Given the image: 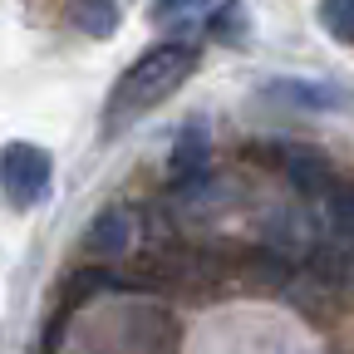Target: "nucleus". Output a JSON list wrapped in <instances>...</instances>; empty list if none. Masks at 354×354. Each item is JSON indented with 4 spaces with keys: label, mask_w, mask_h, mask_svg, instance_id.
<instances>
[{
    "label": "nucleus",
    "mask_w": 354,
    "mask_h": 354,
    "mask_svg": "<svg viewBox=\"0 0 354 354\" xmlns=\"http://www.w3.org/2000/svg\"><path fill=\"white\" fill-rule=\"evenodd\" d=\"M84 246H88V256H123L133 246V212L128 207H104L88 221Z\"/></svg>",
    "instance_id": "nucleus-4"
},
{
    "label": "nucleus",
    "mask_w": 354,
    "mask_h": 354,
    "mask_svg": "<svg viewBox=\"0 0 354 354\" xmlns=\"http://www.w3.org/2000/svg\"><path fill=\"white\" fill-rule=\"evenodd\" d=\"M246 30H251V20H246V10L236 6V0H227V6L212 15V35L227 39V44H246Z\"/></svg>",
    "instance_id": "nucleus-9"
},
{
    "label": "nucleus",
    "mask_w": 354,
    "mask_h": 354,
    "mask_svg": "<svg viewBox=\"0 0 354 354\" xmlns=\"http://www.w3.org/2000/svg\"><path fill=\"white\" fill-rule=\"evenodd\" d=\"M50 177H55V162L44 148H35V143H6L0 148V192L10 197V207L44 202Z\"/></svg>",
    "instance_id": "nucleus-2"
},
{
    "label": "nucleus",
    "mask_w": 354,
    "mask_h": 354,
    "mask_svg": "<svg viewBox=\"0 0 354 354\" xmlns=\"http://www.w3.org/2000/svg\"><path fill=\"white\" fill-rule=\"evenodd\" d=\"M192 69H197V44H187V39H172V44L148 50L138 64L118 79L113 104H109V118L113 123H133L138 113L158 109L162 99H172L177 88L192 79Z\"/></svg>",
    "instance_id": "nucleus-1"
},
{
    "label": "nucleus",
    "mask_w": 354,
    "mask_h": 354,
    "mask_svg": "<svg viewBox=\"0 0 354 354\" xmlns=\"http://www.w3.org/2000/svg\"><path fill=\"white\" fill-rule=\"evenodd\" d=\"M69 15L84 35L94 39H109L118 30V0H69Z\"/></svg>",
    "instance_id": "nucleus-6"
},
{
    "label": "nucleus",
    "mask_w": 354,
    "mask_h": 354,
    "mask_svg": "<svg viewBox=\"0 0 354 354\" xmlns=\"http://www.w3.org/2000/svg\"><path fill=\"white\" fill-rule=\"evenodd\" d=\"M286 177L295 183V192H305V197H325L330 183H335L330 162H325L315 148H290V153H286Z\"/></svg>",
    "instance_id": "nucleus-5"
},
{
    "label": "nucleus",
    "mask_w": 354,
    "mask_h": 354,
    "mask_svg": "<svg viewBox=\"0 0 354 354\" xmlns=\"http://www.w3.org/2000/svg\"><path fill=\"white\" fill-rule=\"evenodd\" d=\"M207 167V128H187L172 148V177H192Z\"/></svg>",
    "instance_id": "nucleus-7"
},
{
    "label": "nucleus",
    "mask_w": 354,
    "mask_h": 354,
    "mask_svg": "<svg viewBox=\"0 0 354 354\" xmlns=\"http://www.w3.org/2000/svg\"><path fill=\"white\" fill-rule=\"evenodd\" d=\"M320 25L335 39L354 44V0H320Z\"/></svg>",
    "instance_id": "nucleus-10"
},
{
    "label": "nucleus",
    "mask_w": 354,
    "mask_h": 354,
    "mask_svg": "<svg viewBox=\"0 0 354 354\" xmlns=\"http://www.w3.org/2000/svg\"><path fill=\"white\" fill-rule=\"evenodd\" d=\"M236 202V183L232 177H221V172H192V177H177V187H172V207L183 212V216H216V212H227Z\"/></svg>",
    "instance_id": "nucleus-3"
},
{
    "label": "nucleus",
    "mask_w": 354,
    "mask_h": 354,
    "mask_svg": "<svg viewBox=\"0 0 354 354\" xmlns=\"http://www.w3.org/2000/svg\"><path fill=\"white\" fill-rule=\"evenodd\" d=\"M202 10H207V0H158L153 20H158V25H187V20H197Z\"/></svg>",
    "instance_id": "nucleus-11"
},
{
    "label": "nucleus",
    "mask_w": 354,
    "mask_h": 354,
    "mask_svg": "<svg viewBox=\"0 0 354 354\" xmlns=\"http://www.w3.org/2000/svg\"><path fill=\"white\" fill-rule=\"evenodd\" d=\"M320 202H325V216H330V232L354 236V187L349 183H330V192Z\"/></svg>",
    "instance_id": "nucleus-8"
},
{
    "label": "nucleus",
    "mask_w": 354,
    "mask_h": 354,
    "mask_svg": "<svg viewBox=\"0 0 354 354\" xmlns=\"http://www.w3.org/2000/svg\"><path fill=\"white\" fill-rule=\"evenodd\" d=\"M349 261H354V251H349Z\"/></svg>",
    "instance_id": "nucleus-12"
}]
</instances>
